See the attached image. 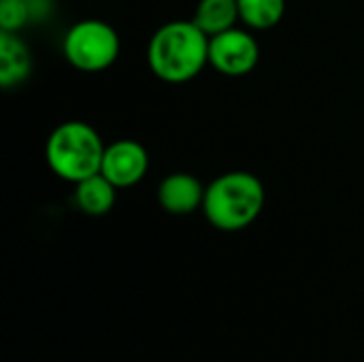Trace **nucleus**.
<instances>
[{"mask_svg":"<svg viewBox=\"0 0 364 362\" xmlns=\"http://www.w3.org/2000/svg\"><path fill=\"white\" fill-rule=\"evenodd\" d=\"M239 19L241 17H239L237 0H198L192 21L207 36H213V34L235 28Z\"/></svg>","mask_w":364,"mask_h":362,"instance_id":"obj_10","label":"nucleus"},{"mask_svg":"<svg viewBox=\"0 0 364 362\" xmlns=\"http://www.w3.org/2000/svg\"><path fill=\"white\" fill-rule=\"evenodd\" d=\"M107 145L94 126L81 119L62 122L45 143V160L51 173L68 183H79L100 173Z\"/></svg>","mask_w":364,"mask_h":362,"instance_id":"obj_3","label":"nucleus"},{"mask_svg":"<svg viewBox=\"0 0 364 362\" xmlns=\"http://www.w3.org/2000/svg\"><path fill=\"white\" fill-rule=\"evenodd\" d=\"M32 70V53L19 32L0 30V85L11 90L28 79Z\"/></svg>","mask_w":364,"mask_h":362,"instance_id":"obj_8","label":"nucleus"},{"mask_svg":"<svg viewBox=\"0 0 364 362\" xmlns=\"http://www.w3.org/2000/svg\"><path fill=\"white\" fill-rule=\"evenodd\" d=\"M149 171L147 149L134 139H119L107 145L100 173L115 188H132L143 181Z\"/></svg>","mask_w":364,"mask_h":362,"instance_id":"obj_6","label":"nucleus"},{"mask_svg":"<svg viewBox=\"0 0 364 362\" xmlns=\"http://www.w3.org/2000/svg\"><path fill=\"white\" fill-rule=\"evenodd\" d=\"M241 21L252 30L277 26L286 13V0H237Z\"/></svg>","mask_w":364,"mask_h":362,"instance_id":"obj_11","label":"nucleus"},{"mask_svg":"<svg viewBox=\"0 0 364 362\" xmlns=\"http://www.w3.org/2000/svg\"><path fill=\"white\" fill-rule=\"evenodd\" d=\"M260 60L256 36L241 28H230L209 36V66L226 77L250 75Z\"/></svg>","mask_w":364,"mask_h":362,"instance_id":"obj_5","label":"nucleus"},{"mask_svg":"<svg viewBox=\"0 0 364 362\" xmlns=\"http://www.w3.org/2000/svg\"><path fill=\"white\" fill-rule=\"evenodd\" d=\"M117 190L102 173H96L79 183H75V205L85 215H105L115 207Z\"/></svg>","mask_w":364,"mask_h":362,"instance_id":"obj_9","label":"nucleus"},{"mask_svg":"<svg viewBox=\"0 0 364 362\" xmlns=\"http://www.w3.org/2000/svg\"><path fill=\"white\" fill-rule=\"evenodd\" d=\"M119 34L102 19H81L73 23L62 41V53L70 66L83 73H100L119 58Z\"/></svg>","mask_w":364,"mask_h":362,"instance_id":"obj_4","label":"nucleus"},{"mask_svg":"<svg viewBox=\"0 0 364 362\" xmlns=\"http://www.w3.org/2000/svg\"><path fill=\"white\" fill-rule=\"evenodd\" d=\"M264 186L247 171H228L205 188L203 213L222 233L252 226L264 209Z\"/></svg>","mask_w":364,"mask_h":362,"instance_id":"obj_2","label":"nucleus"},{"mask_svg":"<svg viewBox=\"0 0 364 362\" xmlns=\"http://www.w3.org/2000/svg\"><path fill=\"white\" fill-rule=\"evenodd\" d=\"M209 64V36L188 19L160 26L147 43V66L166 83H186Z\"/></svg>","mask_w":364,"mask_h":362,"instance_id":"obj_1","label":"nucleus"},{"mask_svg":"<svg viewBox=\"0 0 364 362\" xmlns=\"http://www.w3.org/2000/svg\"><path fill=\"white\" fill-rule=\"evenodd\" d=\"M32 17L30 0H0V30L19 32Z\"/></svg>","mask_w":364,"mask_h":362,"instance_id":"obj_12","label":"nucleus"},{"mask_svg":"<svg viewBox=\"0 0 364 362\" xmlns=\"http://www.w3.org/2000/svg\"><path fill=\"white\" fill-rule=\"evenodd\" d=\"M205 188L198 177L190 173H173L164 177L158 186V203L166 213L188 215L203 209Z\"/></svg>","mask_w":364,"mask_h":362,"instance_id":"obj_7","label":"nucleus"}]
</instances>
